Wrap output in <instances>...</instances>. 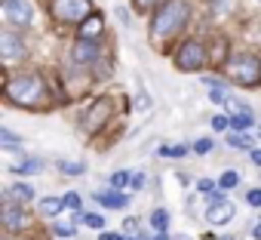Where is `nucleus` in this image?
Segmentation results:
<instances>
[{
  "instance_id": "nucleus-1",
  "label": "nucleus",
  "mask_w": 261,
  "mask_h": 240,
  "mask_svg": "<svg viewBox=\"0 0 261 240\" xmlns=\"http://www.w3.org/2000/svg\"><path fill=\"white\" fill-rule=\"evenodd\" d=\"M4 95L19 108H40L46 102V83L40 74H16L7 80Z\"/></svg>"
},
{
  "instance_id": "nucleus-2",
  "label": "nucleus",
  "mask_w": 261,
  "mask_h": 240,
  "mask_svg": "<svg viewBox=\"0 0 261 240\" xmlns=\"http://www.w3.org/2000/svg\"><path fill=\"white\" fill-rule=\"evenodd\" d=\"M188 16H191V7L185 4V0H166V4L154 13V22H151L154 40H169V37H175V34L188 25Z\"/></svg>"
},
{
  "instance_id": "nucleus-3",
  "label": "nucleus",
  "mask_w": 261,
  "mask_h": 240,
  "mask_svg": "<svg viewBox=\"0 0 261 240\" xmlns=\"http://www.w3.org/2000/svg\"><path fill=\"white\" fill-rule=\"evenodd\" d=\"M227 77L233 83H243V86L261 83V59L252 53H233L227 59Z\"/></svg>"
},
{
  "instance_id": "nucleus-4",
  "label": "nucleus",
  "mask_w": 261,
  "mask_h": 240,
  "mask_svg": "<svg viewBox=\"0 0 261 240\" xmlns=\"http://www.w3.org/2000/svg\"><path fill=\"white\" fill-rule=\"evenodd\" d=\"M49 13H53L56 22H65V25H77L80 28L92 16V0H53Z\"/></svg>"
},
{
  "instance_id": "nucleus-5",
  "label": "nucleus",
  "mask_w": 261,
  "mask_h": 240,
  "mask_svg": "<svg viewBox=\"0 0 261 240\" xmlns=\"http://www.w3.org/2000/svg\"><path fill=\"white\" fill-rule=\"evenodd\" d=\"M206 62H209V53H206V43H200V40H188L175 53V68L178 71H203Z\"/></svg>"
},
{
  "instance_id": "nucleus-6",
  "label": "nucleus",
  "mask_w": 261,
  "mask_h": 240,
  "mask_svg": "<svg viewBox=\"0 0 261 240\" xmlns=\"http://www.w3.org/2000/svg\"><path fill=\"white\" fill-rule=\"evenodd\" d=\"M111 114H114L111 99H98V102H92V105H89V111L83 114L80 127H83L86 133H95V130H101V127L108 124V117H111Z\"/></svg>"
},
{
  "instance_id": "nucleus-7",
  "label": "nucleus",
  "mask_w": 261,
  "mask_h": 240,
  "mask_svg": "<svg viewBox=\"0 0 261 240\" xmlns=\"http://www.w3.org/2000/svg\"><path fill=\"white\" fill-rule=\"evenodd\" d=\"M233 200H227L224 194H209V209H206V219L212 222V225H227L230 219H233Z\"/></svg>"
},
{
  "instance_id": "nucleus-8",
  "label": "nucleus",
  "mask_w": 261,
  "mask_h": 240,
  "mask_svg": "<svg viewBox=\"0 0 261 240\" xmlns=\"http://www.w3.org/2000/svg\"><path fill=\"white\" fill-rule=\"evenodd\" d=\"M0 222H4L7 234H19V231H25V225H28L25 206H19V203H13V200H4V206H0Z\"/></svg>"
},
{
  "instance_id": "nucleus-9",
  "label": "nucleus",
  "mask_w": 261,
  "mask_h": 240,
  "mask_svg": "<svg viewBox=\"0 0 261 240\" xmlns=\"http://www.w3.org/2000/svg\"><path fill=\"white\" fill-rule=\"evenodd\" d=\"M0 56H4V62H19L25 56V37L19 31H4L0 34Z\"/></svg>"
},
{
  "instance_id": "nucleus-10",
  "label": "nucleus",
  "mask_w": 261,
  "mask_h": 240,
  "mask_svg": "<svg viewBox=\"0 0 261 240\" xmlns=\"http://www.w3.org/2000/svg\"><path fill=\"white\" fill-rule=\"evenodd\" d=\"M98 56H101L98 43L77 40V43L71 46V62H74V68H89V65H98Z\"/></svg>"
},
{
  "instance_id": "nucleus-11",
  "label": "nucleus",
  "mask_w": 261,
  "mask_h": 240,
  "mask_svg": "<svg viewBox=\"0 0 261 240\" xmlns=\"http://www.w3.org/2000/svg\"><path fill=\"white\" fill-rule=\"evenodd\" d=\"M4 16H7L13 25H31L34 10H31L28 0H4Z\"/></svg>"
},
{
  "instance_id": "nucleus-12",
  "label": "nucleus",
  "mask_w": 261,
  "mask_h": 240,
  "mask_svg": "<svg viewBox=\"0 0 261 240\" xmlns=\"http://www.w3.org/2000/svg\"><path fill=\"white\" fill-rule=\"evenodd\" d=\"M101 31H105V19H101L98 13H92V16L77 28V37H80V40H86V43H98Z\"/></svg>"
},
{
  "instance_id": "nucleus-13",
  "label": "nucleus",
  "mask_w": 261,
  "mask_h": 240,
  "mask_svg": "<svg viewBox=\"0 0 261 240\" xmlns=\"http://www.w3.org/2000/svg\"><path fill=\"white\" fill-rule=\"evenodd\" d=\"M203 83L209 86V99H212V102H218V105H230V102H233L227 80H221V77H203Z\"/></svg>"
},
{
  "instance_id": "nucleus-14",
  "label": "nucleus",
  "mask_w": 261,
  "mask_h": 240,
  "mask_svg": "<svg viewBox=\"0 0 261 240\" xmlns=\"http://www.w3.org/2000/svg\"><path fill=\"white\" fill-rule=\"evenodd\" d=\"M95 200L108 209H126L129 203H133V197L123 194V191H95Z\"/></svg>"
},
{
  "instance_id": "nucleus-15",
  "label": "nucleus",
  "mask_w": 261,
  "mask_h": 240,
  "mask_svg": "<svg viewBox=\"0 0 261 240\" xmlns=\"http://www.w3.org/2000/svg\"><path fill=\"white\" fill-rule=\"evenodd\" d=\"M4 200H13V203H31L34 200V188L28 185V182H16V185H10L7 188V194H4Z\"/></svg>"
},
{
  "instance_id": "nucleus-16",
  "label": "nucleus",
  "mask_w": 261,
  "mask_h": 240,
  "mask_svg": "<svg viewBox=\"0 0 261 240\" xmlns=\"http://www.w3.org/2000/svg\"><path fill=\"white\" fill-rule=\"evenodd\" d=\"M255 124V114H233L230 117V130H237L240 136H246V130H252Z\"/></svg>"
},
{
  "instance_id": "nucleus-17",
  "label": "nucleus",
  "mask_w": 261,
  "mask_h": 240,
  "mask_svg": "<svg viewBox=\"0 0 261 240\" xmlns=\"http://www.w3.org/2000/svg\"><path fill=\"white\" fill-rule=\"evenodd\" d=\"M62 206H65L62 197H43V200H40V215H49V219H53V215L62 212Z\"/></svg>"
},
{
  "instance_id": "nucleus-18",
  "label": "nucleus",
  "mask_w": 261,
  "mask_h": 240,
  "mask_svg": "<svg viewBox=\"0 0 261 240\" xmlns=\"http://www.w3.org/2000/svg\"><path fill=\"white\" fill-rule=\"evenodd\" d=\"M157 154L166 157V160H181V157L188 154V145H160Z\"/></svg>"
},
{
  "instance_id": "nucleus-19",
  "label": "nucleus",
  "mask_w": 261,
  "mask_h": 240,
  "mask_svg": "<svg viewBox=\"0 0 261 240\" xmlns=\"http://www.w3.org/2000/svg\"><path fill=\"white\" fill-rule=\"evenodd\" d=\"M240 185V173L237 170H224L221 176H218V188L221 191H230V188H237Z\"/></svg>"
},
{
  "instance_id": "nucleus-20",
  "label": "nucleus",
  "mask_w": 261,
  "mask_h": 240,
  "mask_svg": "<svg viewBox=\"0 0 261 240\" xmlns=\"http://www.w3.org/2000/svg\"><path fill=\"white\" fill-rule=\"evenodd\" d=\"M151 228H157L160 234H166L169 231V212L166 209H154L151 212Z\"/></svg>"
},
{
  "instance_id": "nucleus-21",
  "label": "nucleus",
  "mask_w": 261,
  "mask_h": 240,
  "mask_svg": "<svg viewBox=\"0 0 261 240\" xmlns=\"http://www.w3.org/2000/svg\"><path fill=\"white\" fill-rule=\"evenodd\" d=\"M133 185V173H126V170H117L111 176V191H120V188H129Z\"/></svg>"
},
{
  "instance_id": "nucleus-22",
  "label": "nucleus",
  "mask_w": 261,
  "mask_h": 240,
  "mask_svg": "<svg viewBox=\"0 0 261 240\" xmlns=\"http://www.w3.org/2000/svg\"><path fill=\"white\" fill-rule=\"evenodd\" d=\"M40 170H43V160H25V163H16L13 166V173H25V176L40 173Z\"/></svg>"
},
{
  "instance_id": "nucleus-23",
  "label": "nucleus",
  "mask_w": 261,
  "mask_h": 240,
  "mask_svg": "<svg viewBox=\"0 0 261 240\" xmlns=\"http://www.w3.org/2000/svg\"><path fill=\"white\" fill-rule=\"evenodd\" d=\"M0 145H7V148H16V145H22V139H19L13 130H7V127H4V130H0Z\"/></svg>"
},
{
  "instance_id": "nucleus-24",
  "label": "nucleus",
  "mask_w": 261,
  "mask_h": 240,
  "mask_svg": "<svg viewBox=\"0 0 261 240\" xmlns=\"http://www.w3.org/2000/svg\"><path fill=\"white\" fill-rule=\"evenodd\" d=\"M166 4V0H133V7L139 10V13H148V10H160Z\"/></svg>"
},
{
  "instance_id": "nucleus-25",
  "label": "nucleus",
  "mask_w": 261,
  "mask_h": 240,
  "mask_svg": "<svg viewBox=\"0 0 261 240\" xmlns=\"http://www.w3.org/2000/svg\"><path fill=\"white\" fill-rule=\"evenodd\" d=\"M83 225L101 231V228H105V215H98V212H83Z\"/></svg>"
},
{
  "instance_id": "nucleus-26",
  "label": "nucleus",
  "mask_w": 261,
  "mask_h": 240,
  "mask_svg": "<svg viewBox=\"0 0 261 240\" xmlns=\"http://www.w3.org/2000/svg\"><path fill=\"white\" fill-rule=\"evenodd\" d=\"M53 234H56V237H74V234H77V228H74V225H68V222H56V225H53Z\"/></svg>"
},
{
  "instance_id": "nucleus-27",
  "label": "nucleus",
  "mask_w": 261,
  "mask_h": 240,
  "mask_svg": "<svg viewBox=\"0 0 261 240\" xmlns=\"http://www.w3.org/2000/svg\"><path fill=\"white\" fill-rule=\"evenodd\" d=\"M227 142H230L233 148H252V136H240V133H233V136H227Z\"/></svg>"
},
{
  "instance_id": "nucleus-28",
  "label": "nucleus",
  "mask_w": 261,
  "mask_h": 240,
  "mask_svg": "<svg viewBox=\"0 0 261 240\" xmlns=\"http://www.w3.org/2000/svg\"><path fill=\"white\" fill-rule=\"evenodd\" d=\"M62 200H65V206H68V209H74V212H77V209L83 206V203H80V194H77V191H68V194H65Z\"/></svg>"
},
{
  "instance_id": "nucleus-29",
  "label": "nucleus",
  "mask_w": 261,
  "mask_h": 240,
  "mask_svg": "<svg viewBox=\"0 0 261 240\" xmlns=\"http://www.w3.org/2000/svg\"><path fill=\"white\" fill-rule=\"evenodd\" d=\"M212 130H230V117H224V114H218V117H212Z\"/></svg>"
},
{
  "instance_id": "nucleus-30",
  "label": "nucleus",
  "mask_w": 261,
  "mask_h": 240,
  "mask_svg": "<svg viewBox=\"0 0 261 240\" xmlns=\"http://www.w3.org/2000/svg\"><path fill=\"white\" fill-rule=\"evenodd\" d=\"M148 185V176L145 173H133V185H129V188H133V191H142Z\"/></svg>"
},
{
  "instance_id": "nucleus-31",
  "label": "nucleus",
  "mask_w": 261,
  "mask_h": 240,
  "mask_svg": "<svg viewBox=\"0 0 261 240\" xmlns=\"http://www.w3.org/2000/svg\"><path fill=\"white\" fill-rule=\"evenodd\" d=\"M59 166H62V173H68V176H80V173L86 170L83 163H59Z\"/></svg>"
},
{
  "instance_id": "nucleus-32",
  "label": "nucleus",
  "mask_w": 261,
  "mask_h": 240,
  "mask_svg": "<svg viewBox=\"0 0 261 240\" xmlns=\"http://www.w3.org/2000/svg\"><path fill=\"white\" fill-rule=\"evenodd\" d=\"M194 151H197V154H209V151H212V139H197Z\"/></svg>"
},
{
  "instance_id": "nucleus-33",
  "label": "nucleus",
  "mask_w": 261,
  "mask_h": 240,
  "mask_svg": "<svg viewBox=\"0 0 261 240\" xmlns=\"http://www.w3.org/2000/svg\"><path fill=\"white\" fill-rule=\"evenodd\" d=\"M246 200H249V206H255V209H261V191H258V188H252V191L246 194Z\"/></svg>"
},
{
  "instance_id": "nucleus-34",
  "label": "nucleus",
  "mask_w": 261,
  "mask_h": 240,
  "mask_svg": "<svg viewBox=\"0 0 261 240\" xmlns=\"http://www.w3.org/2000/svg\"><path fill=\"white\" fill-rule=\"evenodd\" d=\"M212 188H215L212 179H200V182H197V191H203V194H212Z\"/></svg>"
},
{
  "instance_id": "nucleus-35",
  "label": "nucleus",
  "mask_w": 261,
  "mask_h": 240,
  "mask_svg": "<svg viewBox=\"0 0 261 240\" xmlns=\"http://www.w3.org/2000/svg\"><path fill=\"white\" fill-rule=\"evenodd\" d=\"M136 108H139V111H148V108H151V95H145V92H142V95L136 99Z\"/></svg>"
},
{
  "instance_id": "nucleus-36",
  "label": "nucleus",
  "mask_w": 261,
  "mask_h": 240,
  "mask_svg": "<svg viewBox=\"0 0 261 240\" xmlns=\"http://www.w3.org/2000/svg\"><path fill=\"white\" fill-rule=\"evenodd\" d=\"M117 19H120L123 25H129V10H126V7H117Z\"/></svg>"
},
{
  "instance_id": "nucleus-37",
  "label": "nucleus",
  "mask_w": 261,
  "mask_h": 240,
  "mask_svg": "<svg viewBox=\"0 0 261 240\" xmlns=\"http://www.w3.org/2000/svg\"><path fill=\"white\" fill-rule=\"evenodd\" d=\"M136 228H139V219H126V225H123V231H126V234H133Z\"/></svg>"
},
{
  "instance_id": "nucleus-38",
  "label": "nucleus",
  "mask_w": 261,
  "mask_h": 240,
  "mask_svg": "<svg viewBox=\"0 0 261 240\" xmlns=\"http://www.w3.org/2000/svg\"><path fill=\"white\" fill-rule=\"evenodd\" d=\"M98 240H126V237H123V234H108V231H101Z\"/></svg>"
},
{
  "instance_id": "nucleus-39",
  "label": "nucleus",
  "mask_w": 261,
  "mask_h": 240,
  "mask_svg": "<svg viewBox=\"0 0 261 240\" xmlns=\"http://www.w3.org/2000/svg\"><path fill=\"white\" fill-rule=\"evenodd\" d=\"M252 160H255V163L261 166V148H252Z\"/></svg>"
},
{
  "instance_id": "nucleus-40",
  "label": "nucleus",
  "mask_w": 261,
  "mask_h": 240,
  "mask_svg": "<svg viewBox=\"0 0 261 240\" xmlns=\"http://www.w3.org/2000/svg\"><path fill=\"white\" fill-rule=\"evenodd\" d=\"M252 234H255V240H261V222L255 225V231H252Z\"/></svg>"
},
{
  "instance_id": "nucleus-41",
  "label": "nucleus",
  "mask_w": 261,
  "mask_h": 240,
  "mask_svg": "<svg viewBox=\"0 0 261 240\" xmlns=\"http://www.w3.org/2000/svg\"><path fill=\"white\" fill-rule=\"evenodd\" d=\"M154 240H166V234H157V237H154Z\"/></svg>"
},
{
  "instance_id": "nucleus-42",
  "label": "nucleus",
  "mask_w": 261,
  "mask_h": 240,
  "mask_svg": "<svg viewBox=\"0 0 261 240\" xmlns=\"http://www.w3.org/2000/svg\"><path fill=\"white\" fill-rule=\"evenodd\" d=\"M4 240H13V234H4Z\"/></svg>"
},
{
  "instance_id": "nucleus-43",
  "label": "nucleus",
  "mask_w": 261,
  "mask_h": 240,
  "mask_svg": "<svg viewBox=\"0 0 261 240\" xmlns=\"http://www.w3.org/2000/svg\"><path fill=\"white\" fill-rule=\"evenodd\" d=\"M126 240H129V237H126Z\"/></svg>"
}]
</instances>
